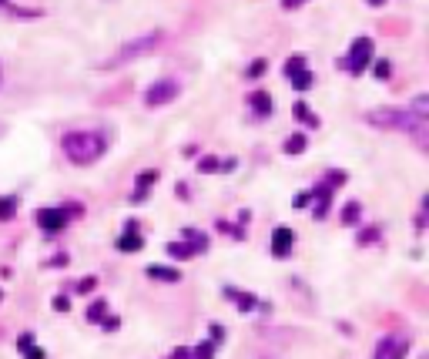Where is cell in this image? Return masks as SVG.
I'll use <instances>...</instances> for the list:
<instances>
[{
    "label": "cell",
    "instance_id": "14",
    "mask_svg": "<svg viewBox=\"0 0 429 359\" xmlns=\"http://www.w3.org/2000/svg\"><path fill=\"white\" fill-rule=\"evenodd\" d=\"M292 84H296V91H309V88H312V74L302 67V71H296V74H292Z\"/></svg>",
    "mask_w": 429,
    "mask_h": 359
},
{
    "label": "cell",
    "instance_id": "20",
    "mask_svg": "<svg viewBox=\"0 0 429 359\" xmlns=\"http://www.w3.org/2000/svg\"><path fill=\"white\" fill-rule=\"evenodd\" d=\"M265 67H268V61H261L259 57V61H252V67H248V74L245 77H261L265 74Z\"/></svg>",
    "mask_w": 429,
    "mask_h": 359
},
{
    "label": "cell",
    "instance_id": "19",
    "mask_svg": "<svg viewBox=\"0 0 429 359\" xmlns=\"http://www.w3.org/2000/svg\"><path fill=\"white\" fill-rule=\"evenodd\" d=\"M302 67H305V57H289V61H285V74H289V77H292V74H296V71H302Z\"/></svg>",
    "mask_w": 429,
    "mask_h": 359
},
{
    "label": "cell",
    "instance_id": "22",
    "mask_svg": "<svg viewBox=\"0 0 429 359\" xmlns=\"http://www.w3.org/2000/svg\"><path fill=\"white\" fill-rule=\"evenodd\" d=\"M228 296H232V299H235V303L242 305V309H252V296H238V292H235V289H228Z\"/></svg>",
    "mask_w": 429,
    "mask_h": 359
},
{
    "label": "cell",
    "instance_id": "5",
    "mask_svg": "<svg viewBox=\"0 0 429 359\" xmlns=\"http://www.w3.org/2000/svg\"><path fill=\"white\" fill-rule=\"evenodd\" d=\"M81 208L77 205H60V208H40L38 212V225L44 228V232H60V228L67 225V218L71 215H77Z\"/></svg>",
    "mask_w": 429,
    "mask_h": 359
},
{
    "label": "cell",
    "instance_id": "2",
    "mask_svg": "<svg viewBox=\"0 0 429 359\" xmlns=\"http://www.w3.org/2000/svg\"><path fill=\"white\" fill-rule=\"evenodd\" d=\"M111 138L114 134L104 131V128H81V131L64 134L60 148H64V154H67V161H74V165H94L101 154L108 152Z\"/></svg>",
    "mask_w": 429,
    "mask_h": 359
},
{
    "label": "cell",
    "instance_id": "18",
    "mask_svg": "<svg viewBox=\"0 0 429 359\" xmlns=\"http://www.w3.org/2000/svg\"><path fill=\"white\" fill-rule=\"evenodd\" d=\"M138 185H141V189H138V195H134V198H145V191L154 185V171H145V175L138 178Z\"/></svg>",
    "mask_w": 429,
    "mask_h": 359
},
{
    "label": "cell",
    "instance_id": "15",
    "mask_svg": "<svg viewBox=\"0 0 429 359\" xmlns=\"http://www.w3.org/2000/svg\"><path fill=\"white\" fill-rule=\"evenodd\" d=\"M299 152H305V134H292L285 141V154H299Z\"/></svg>",
    "mask_w": 429,
    "mask_h": 359
},
{
    "label": "cell",
    "instance_id": "1",
    "mask_svg": "<svg viewBox=\"0 0 429 359\" xmlns=\"http://www.w3.org/2000/svg\"><path fill=\"white\" fill-rule=\"evenodd\" d=\"M369 125L379 128H392V131H410L423 148H426V128H429V97L419 95L410 108H379V111L366 114Z\"/></svg>",
    "mask_w": 429,
    "mask_h": 359
},
{
    "label": "cell",
    "instance_id": "8",
    "mask_svg": "<svg viewBox=\"0 0 429 359\" xmlns=\"http://www.w3.org/2000/svg\"><path fill=\"white\" fill-rule=\"evenodd\" d=\"M406 353H410V342H406V336H386L382 342H375L373 359H403Z\"/></svg>",
    "mask_w": 429,
    "mask_h": 359
},
{
    "label": "cell",
    "instance_id": "26",
    "mask_svg": "<svg viewBox=\"0 0 429 359\" xmlns=\"http://www.w3.org/2000/svg\"><path fill=\"white\" fill-rule=\"evenodd\" d=\"M91 289H94V279H84V282L74 285V292H91Z\"/></svg>",
    "mask_w": 429,
    "mask_h": 359
},
{
    "label": "cell",
    "instance_id": "16",
    "mask_svg": "<svg viewBox=\"0 0 429 359\" xmlns=\"http://www.w3.org/2000/svg\"><path fill=\"white\" fill-rule=\"evenodd\" d=\"M14 212H17V198H0V218L3 222L14 218Z\"/></svg>",
    "mask_w": 429,
    "mask_h": 359
},
{
    "label": "cell",
    "instance_id": "21",
    "mask_svg": "<svg viewBox=\"0 0 429 359\" xmlns=\"http://www.w3.org/2000/svg\"><path fill=\"white\" fill-rule=\"evenodd\" d=\"M218 168H222L218 158H202V161H198V171H218Z\"/></svg>",
    "mask_w": 429,
    "mask_h": 359
},
{
    "label": "cell",
    "instance_id": "28",
    "mask_svg": "<svg viewBox=\"0 0 429 359\" xmlns=\"http://www.w3.org/2000/svg\"><path fill=\"white\" fill-rule=\"evenodd\" d=\"M282 3H285V7L292 10V7H299V3H305V0H282Z\"/></svg>",
    "mask_w": 429,
    "mask_h": 359
},
{
    "label": "cell",
    "instance_id": "3",
    "mask_svg": "<svg viewBox=\"0 0 429 359\" xmlns=\"http://www.w3.org/2000/svg\"><path fill=\"white\" fill-rule=\"evenodd\" d=\"M158 40H161V34H158V31H151V34H145V38H138V40H128V44H124V47H121V51L108 61V64H111V67H118V64H128L131 57H145L151 47L158 44Z\"/></svg>",
    "mask_w": 429,
    "mask_h": 359
},
{
    "label": "cell",
    "instance_id": "7",
    "mask_svg": "<svg viewBox=\"0 0 429 359\" xmlns=\"http://www.w3.org/2000/svg\"><path fill=\"white\" fill-rule=\"evenodd\" d=\"M205 248H208V239L202 232H185V242H171L168 255H175V259H191V255H198V252H205Z\"/></svg>",
    "mask_w": 429,
    "mask_h": 359
},
{
    "label": "cell",
    "instance_id": "10",
    "mask_svg": "<svg viewBox=\"0 0 429 359\" xmlns=\"http://www.w3.org/2000/svg\"><path fill=\"white\" fill-rule=\"evenodd\" d=\"M141 246H145V239L138 235V225H134V222H128V232L118 239V248H121V252H138Z\"/></svg>",
    "mask_w": 429,
    "mask_h": 359
},
{
    "label": "cell",
    "instance_id": "12",
    "mask_svg": "<svg viewBox=\"0 0 429 359\" xmlns=\"http://www.w3.org/2000/svg\"><path fill=\"white\" fill-rule=\"evenodd\" d=\"M148 276H151V279H165V282H178V279H181L175 269H165V265H151Z\"/></svg>",
    "mask_w": 429,
    "mask_h": 359
},
{
    "label": "cell",
    "instance_id": "25",
    "mask_svg": "<svg viewBox=\"0 0 429 359\" xmlns=\"http://www.w3.org/2000/svg\"><path fill=\"white\" fill-rule=\"evenodd\" d=\"M296 114H299L302 121H309V125H316V118H312V114L305 111V104H296Z\"/></svg>",
    "mask_w": 429,
    "mask_h": 359
},
{
    "label": "cell",
    "instance_id": "13",
    "mask_svg": "<svg viewBox=\"0 0 429 359\" xmlns=\"http://www.w3.org/2000/svg\"><path fill=\"white\" fill-rule=\"evenodd\" d=\"M20 353L27 359H44V349L34 346V336H20Z\"/></svg>",
    "mask_w": 429,
    "mask_h": 359
},
{
    "label": "cell",
    "instance_id": "4",
    "mask_svg": "<svg viewBox=\"0 0 429 359\" xmlns=\"http://www.w3.org/2000/svg\"><path fill=\"white\" fill-rule=\"evenodd\" d=\"M178 95H181V84H178V77H161V81H154V84L148 88L145 104H148V108H161V104L175 101Z\"/></svg>",
    "mask_w": 429,
    "mask_h": 359
},
{
    "label": "cell",
    "instance_id": "30",
    "mask_svg": "<svg viewBox=\"0 0 429 359\" xmlns=\"http://www.w3.org/2000/svg\"><path fill=\"white\" fill-rule=\"evenodd\" d=\"M0 3H7V0H0Z\"/></svg>",
    "mask_w": 429,
    "mask_h": 359
},
{
    "label": "cell",
    "instance_id": "6",
    "mask_svg": "<svg viewBox=\"0 0 429 359\" xmlns=\"http://www.w3.org/2000/svg\"><path fill=\"white\" fill-rule=\"evenodd\" d=\"M369 61H373V40H369V38H355L353 47H349V57H346L349 74H362V71L369 67Z\"/></svg>",
    "mask_w": 429,
    "mask_h": 359
},
{
    "label": "cell",
    "instance_id": "11",
    "mask_svg": "<svg viewBox=\"0 0 429 359\" xmlns=\"http://www.w3.org/2000/svg\"><path fill=\"white\" fill-rule=\"evenodd\" d=\"M248 101H252L255 114H268V111H272V97L265 95V91H255V95L248 97Z\"/></svg>",
    "mask_w": 429,
    "mask_h": 359
},
{
    "label": "cell",
    "instance_id": "9",
    "mask_svg": "<svg viewBox=\"0 0 429 359\" xmlns=\"http://www.w3.org/2000/svg\"><path fill=\"white\" fill-rule=\"evenodd\" d=\"M292 246H296V232H292V228L282 225L272 232V255H275V259H285V255L292 252Z\"/></svg>",
    "mask_w": 429,
    "mask_h": 359
},
{
    "label": "cell",
    "instance_id": "23",
    "mask_svg": "<svg viewBox=\"0 0 429 359\" xmlns=\"http://www.w3.org/2000/svg\"><path fill=\"white\" fill-rule=\"evenodd\" d=\"M342 218H346V225H349V222H359V205H346Z\"/></svg>",
    "mask_w": 429,
    "mask_h": 359
},
{
    "label": "cell",
    "instance_id": "17",
    "mask_svg": "<svg viewBox=\"0 0 429 359\" xmlns=\"http://www.w3.org/2000/svg\"><path fill=\"white\" fill-rule=\"evenodd\" d=\"M104 312H108V303H94L91 309H88V319H91V322H104Z\"/></svg>",
    "mask_w": 429,
    "mask_h": 359
},
{
    "label": "cell",
    "instance_id": "27",
    "mask_svg": "<svg viewBox=\"0 0 429 359\" xmlns=\"http://www.w3.org/2000/svg\"><path fill=\"white\" fill-rule=\"evenodd\" d=\"M373 239H379V232H375V228H366V232H362V242H373Z\"/></svg>",
    "mask_w": 429,
    "mask_h": 359
},
{
    "label": "cell",
    "instance_id": "29",
    "mask_svg": "<svg viewBox=\"0 0 429 359\" xmlns=\"http://www.w3.org/2000/svg\"><path fill=\"white\" fill-rule=\"evenodd\" d=\"M369 3H373V7H375V3H382V0H369Z\"/></svg>",
    "mask_w": 429,
    "mask_h": 359
},
{
    "label": "cell",
    "instance_id": "24",
    "mask_svg": "<svg viewBox=\"0 0 429 359\" xmlns=\"http://www.w3.org/2000/svg\"><path fill=\"white\" fill-rule=\"evenodd\" d=\"M375 77H379V81L389 77V61H379V64H375Z\"/></svg>",
    "mask_w": 429,
    "mask_h": 359
}]
</instances>
